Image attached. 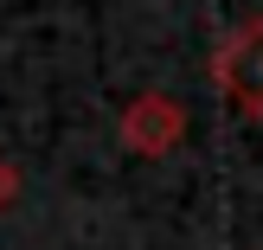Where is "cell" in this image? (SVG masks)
Instances as JSON below:
<instances>
[{"label":"cell","instance_id":"obj_1","mask_svg":"<svg viewBox=\"0 0 263 250\" xmlns=\"http://www.w3.org/2000/svg\"><path fill=\"white\" fill-rule=\"evenodd\" d=\"M212 90L231 116L263 122V13H244L212 51Z\"/></svg>","mask_w":263,"mask_h":250},{"label":"cell","instance_id":"obj_3","mask_svg":"<svg viewBox=\"0 0 263 250\" xmlns=\"http://www.w3.org/2000/svg\"><path fill=\"white\" fill-rule=\"evenodd\" d=\"M13 199H20V167H13L7 154H0V212H7Z\"/></svg>","mask_w":263,"mask_h":250},{"label":"cell","instance_id":"obj_2","mask_svg":"<svg viewBox=\"0 0 263 250\" xmlns=\"http://www.w3.org/2000/svg\"><path fill=\"white\" fill-rule=\"evenodd\" d=\"M116 135H122V148L141 154V161H167V154L186 141V103H180L174 90H141V97L122 103Z\"/></svg>","mask_w":263,"mask_h":250}]
</instances>
